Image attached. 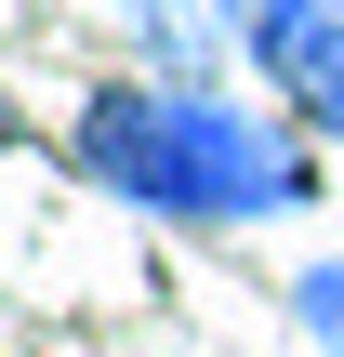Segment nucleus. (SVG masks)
<instances>
[{"label":"nucleus","mask_w":344,"mask_h":357,"mask_svg":"<svg viewBox=\"0 0 344 357\" xmlns=\"http://www.w3.org/2000/svg\"><path fill=\"white\" fill-rule=\"evenodd\" d=\"M80 172L133 212H172V225H265V212H305L318 199V159L265 119V106H225V93H93L80 119Z\"/></svg>","instance_id":"obj_1"},{"label":"nucleus","mask_w":344,"mask_h":357,"mask_svg":"<svg viewBox=\"0 0 344 357\" xmlns=\"http://www.w3.org/2000/svg\"><path fill=\"white\" fill-rule=\"evenodd\" d=\"M252 53H265L278 106H305V119L344 146V0H278V13L252 26Z\"/></svg>","instance_id":"obj_2"},{"label":"nucleus","mask_w":344,"mask_h":357,"mask_svg":"<svg viewBox=\"0 0 344 357\" xmlns=\"http://www.w3.org/2000/svg\"><path fill=\"white\" fill-rule=\"evenodd\" d=\"M292 318H305V331L344 357V265H305V278H292Z\"/></svg>","instance_id":"obj_3"},{"label":"nucleus","mask_w":344,"mask_h":357,"mask_svg":"<svg viewBox=\"0 0 344 357\" xmlns=\"http://www.w3.org/2000/svg\"><path fill=\"white\" fill-rule=\"evenodd\" d=\"M225 13H239V26H265V13H278V0H225Z\"/></svg>","instance_id":"obj_4"}]
</instances>
